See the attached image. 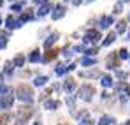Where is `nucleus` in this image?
I'll use <instances>...</instances> for the list:
<instances>
[{"instance_id": "nucleus-1", "label": "nucleus", "mask_w": 130, "mask_h": 125, "mask_svg": "<svg viewBox=\"0 0 130 125\" xmlns=\"http://www.w3.org/2000/svg\"><path fill=\"white\" fill-rule=\"evenodd\" d=\"M5 122H7V116H2L0 118V125H5Z\"/></svg>"}]
</instances>
